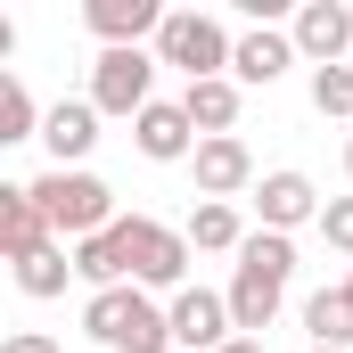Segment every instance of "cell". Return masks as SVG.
Segmentation results:
<instances>
[{
    "label": "cell",
    "mask_w": 353,
    "mask_h": 353,
    "mask_svg": "<svg viewBox=\"0 0 353 353\" xmlns=\"http://www.w3.org/2000/svg\"><path fill=\"white\" fill-rule=\"evenodd\" d=\"M288 279H296V239H279V230H247V247H239V279L222 288L239 337H263L271 321H279Z\"/></svg>",
    "instance_id": "cell-1"
},
{
    "label": "cell",
    "mask_w": 353,
    "mask_h": 353,
    "mask_svg": "<svg viewBox=\"0 0 353 353\" xmlns=\"http://www.w3.org/2000/svg\"><path fill=\"white\" fill-rule=\"evenodd\" d=\"M83 329L107 353H173V321L148 304V288H99L83 304Z\"/></svg>",
    "instance_id": "cell-2"
},
{
    "label": "cell",
    "mask_w": 353,
    "mask_h": 353,
    "mask_svg": "<svg viewBox=\"0 0 353 353\" xmlns=\"http://www.w3.org/2000/svg\"><path fill=\"white\" fill-rule=\"evenodd\" d=\"M33 205H41V214H50V230H58V239H74V247L123 222V214H115V189H107L99 173H41V181H33Z\"/></svg>",
    "instance_id": "cell-3"
},
{
    "label": "cell",
    "mask_w": 353,
    "mask_h": 353,
    "mask_svg": "<svg viewBox=\"0 0 353 353\" xmlns=\"http://www.w3.org/2000/svg\"><path fill=\"white\" fill-rule=\"evenodd\" d=\"M230 33H222V17H205V8H173L165 17V33H157V66H181L189 83H214V74H230Z\"/></svg>",
    "instance_id": "cell-4"
},
{
    "label": "cell",
    "mask_w": 353,
    "mask_h": 353,
    "mask_svg": "<svg viewBox=\"0 0 353 353\" xmlns=\"http://www.w3.org/2000/svg\"><path fill=\"white\" fill-rule=\"evenodd\" d=\"M90 107L140 123V115L157 107V50H99V66H90Z\"/></svg>",
    "instance_id": "cell-5"
},
{
    "label": "cell",
    "mask_w": 353,
    "mask_h": 353,
    "mask_svg": "<svg viewBox=\"0 0 353 353\" xmlns=\"http://www.w3.org/2000/svg\"><path fill=\"white\" fill-rule=\"evenodd\" d=\"M123 247H132V288H173L189 271V230L157 222V214H123Z\"/></svg>",
    "instance_id": "cell-6"
},
{
    "label": "cell",
    "mask_w": 353,
    "mask_h": 353,
    "mask_svg": "<svg viewBox=\"0 0 353 353\" xmlns=\"http://www.w3.org/2000/svg\"><path fill=\"white\" fill-rule=\"evenodd\" d=\"M165 321H173V353H222L239 337L230 296H214V288H181L173 304H165Z\"/></svg>",
    "instance_id": "cell-7"
},
{
    "label": "cell",
    "mask_w": 353,
    "mask_h": 353,
    "mask_svg": "<svg viewBox=\"0 0 353 353\" xmlns=\"http://www.w3.org/2000/svg\"><path fill=\"white\" fill-rule=\"evenodd\" d=\"M288 33H296V58H312V74L353 58V8H345V0H304Z\"/></svg>",
    "instance_id": "cell-8"
},
{
    "label": "cell",
    "mask_w": 353,
    "mask_h": 353,
    "mask_svg": "<svg viewBox=\"0 0 353 353\" xmlns=\"http://www.w3.org/2000/svg\"><path fill=\"white\" fill-rule=\"evenodd\" d=\"M165 17H173L165 0H90V8H83V25L99 33V50H140V41L157 50Z\"/></svg>",
    "instance_id": "cell-9"
},
{
    "label": "cell",
    "mask_w": 353,
    "mask_h": 353,
    "mask_svg": "<svg viewBox=\"0 0 353 353\" xmlns=\"http://www.w3.org/2000/svg\"><path fill=\"white\" fill-rule=\"evenodd\" d=\"M189 173H197V205H230L239 189H255V157H247L239 132H230V140H197Z\"/></svg>",
    "instance_id": "cell-10"
},
{
    "label": "cell",
    "mask_w": 353,
    "mask_h": 353,
    "mask_svg": "<svg viewBox=\"0 0 353 353\" xmlns=\"http://www.w3.org/2000/svg\"><path fill=\"white\" fill-rule=\"evenodd\" d=\"M41 148H50V173H83V157L99 148V107L90 99H58L41 115Z\"/></svg>",
    "instance_id": "cell-11"
},
{
    "label": "cell",
    "mask_w": 353,
    "mask_h": 353,
    "mask_svg": "<svg viewBox=\"0 0 353 353\" xmlns=\"http://www.w3.org/2000/svg\"><path fill=\"white\" fill-rule=\"evenodd\" d=\"M132 148H140L148 165H181V157H197V123H189V107H181V99H157V107L132 123Z\"/></svg>",
    "instance_id": "cell-12"
},
{
    "label": "cell",
    "mask_w": 353,
    "mask_h": 353,
    "mask_svg": "<svg viewBox=\"0 0 353 353\" xmlns=\"http://www.w3.org/2000/svg\"><path fill=\"white\" fill-rule=\"evenodd\" d=\"M296 66V33H279V25H255V33H239V50H230V83L239 90H255V83H279Z\"/></svg>",
    "instance_id": "cell-13"
},
{
    "label": "cell",
    "mask_w": 353,
    "mask_h": 353,
    "mask_svg": "<svg viewBox=\"0 0 353 353\" xmlns=\"http://www.w3.org/2000/svg\"><path fill=\"white\" fill-rule=\"evenodd\" d=\"M58 230H50V214L33 205V181H0V255L8 263H25L33 247H50Z\"/></svg>",
    "instance_id": "cell-14"
},
{
    "label": "cell",
    "mask_w": 353,
    "mask_h": 353,
    "mask_svg": "<svg viewBox=\"0 0 353 353\" xmlns=\"http://www.w3.org/2000/svg\"><path fill=\"white\" fill-rule=\"evenodd\" d=\"M255 214H263V230H296V222H321V189L304 173H263L255 181Z\"/></svg>",
    "instance_id": "cell-15"
},
{
    "label": "cell",
    "mask_w": 353,
    "mask_h": 353,
    "mask_svg": "<svg viewBox=\"0 0 353 353\" xmlns=\"http://www.w3.org/2000/svg\"><path fill=\"white\" fill-rule=\"evenodd\" d=\"M181 107H189V123H197V140H230V123H239V107H247V90L230 83V74H214V83H189V90H181Z\"/></svg>",
    "instance_id": "cell-16"
},
{
    "label": "cell",
    "mask_w": 353,
    "mask_h": 353,
    "mask_svg": "<svg viewBox=\"0 0 353 353\" xmlns=\"http://www.w3.org/2000/svg\"><path fill=\"white\" fill-rule=\"evenodd\" d=\"M74 279H90V296H99V288H132V247H123V222L74 247Z\"/></svg>",
    "instance_id": "cell-17"
},
{
    "label": "cell",
    "mask_w": 353,
    "mask_h": 353,
    "mask_svg": "<svg viewBox=\"0 0 353 353\" xmlns=\"http://www.w3.org/2000/svg\"><path fill=\"white\" fill-rule=\"evenodd\" d=\"M8 271H17V288H25L33 304H50V296H66V279H74V247L50 239V247H33L25 263H8Z\"/></svg>",
    "instance_id": "cell-18"
},
{
    "label": "cell",
    "mask_w": 353,
    "mask_h": 353,
    "mask_svg": "<svg viewBox=\"0 0 353 353\" xmlns=\"http://www.w3.org/2000/svg\"><path fill=\"white\" fill-rule=\"evenodd\" d=\"M304 329H312L321 353H353V296L345 288H321V296L304 304Z\"/></svg>",
    "instance_id": "cell-19"
},
{
    "label": "cell",
    "mask_w": 353,
    "mask_h": 353,
    "mask_svg": "<svg viewBox=\"0 0 353 353\" xmlns=\"http://www.w3.org/2000/svg\"><path fill=\"white\" fill-rule=\"evenodd\" d=\"M189 247H197V255H239V247H247L239 205H197V214H189Z\"/></svg>",
    "instance_id": "cell-20"
},
{
    "label": "cell",
    "mask_w": 353,
    "mask_h": 353,
    "mask_svg": "<svg viewBox=\"0 0 353 353\" xmlns=\"http://www.w3.org/2000/svg\"><path fill=\"white\" fill-rule=\"evenodd\" d=\"M41 115H50V107H33V90L17 83V74H0V148L41 140Z\"/></svg>",
    "instance_id": "cell-21"
},
{
    "label": "cell",
    "mask_w": 353,
    "mask_h": 353,
    "mask_svg": "<svg viewBox=\"0 0 353 353\" xmlns=\"http://www.w3.org/2000/svg\"><path fill=\"white\" fill-rule=\"evenodd\" d=\"M312 107L353 123V66H321V74H312Z\"/></svg>",
    "instance_id": "cell-22"
},
{
    "label": "cell",
    "mask_w": 353,
    "mask_h": 353,
    "mask_svg": "<svg viewBox=\"0 0 353 353\" xmlns=\"http://www.w3.org/2000/svg\"><path fill=\"white\" fill-rule=\"evenodd\" d=\"M321 239H329L337 255H353V197H329V205H321Z\"/></svg>",
    "instance_id": "cell-23"
},
{
    "label": "cell",
    "mask_w": 353,
    "mask_h": 353,
    "mask_svg": "<svg viewBox=\"0 0 353 353\" xmlns=\"http://www.w3.org/2000/svg\"><path fill=\"white\" fill-rule=\"evenodd\" d=\"M0 353H66V345H58L50 329H8V337H0Z\"/></svg>",
    "instance_id": "cell-24"
},
{
    "label": "cell",
    "mask_w": 353,
    "mask_h": 353,
    "mask_svg": "<svg viewBox=\"0 0 353 353\" xmlns=\"http://www.w3.org/2000/svg\"><path fill=\"white\" fill-rule=\"evenodd\" d=\"M222 353H263V337H230V345H222Z\"/></svg>",
    "instance_id": "cell-25"
},
{
    "label": "cell",
    "mask_w": 353,
    "mask_h": 353,
    "mask_svg": "<svg viewBox=\"0 0 353 353\" xmlns=\"http://www.w3.org/2000/svg\"><path fill=\"white\" fill-rule=\"evenodd\" d=\"M345 181H353V140H345Z\"/></svg>",
    "instance_id": "cell-26"
},
{
    "label": "cell",
    "mask_w": 353,
    "mask_h": 353,
    "mask_svg": "<svg viewBox=\"0 0 353 353\" xmlns=\"http://www.w3.org/2000/svg\"><path fill=\"white\" fill-rule=\"evenodd\" d=\"M345 296H353V279H345Z\"/></svg>",
    "instance_id": "cell-27"
},
{
    "label": "cell",
    "mask_w": 353,
    "mask_h": 353,
    "mask_svg": "<svg viewBox=\"0 0 353 353\" xmlns=\"http://www.w3.org/2000/svg\"><path fill=\"white\" fill-rule=\"evenodd\" d=\"M312 353H321V345H312Z\"/></svg>",
    "instance_id": "cell-28"
}]
</instances>
